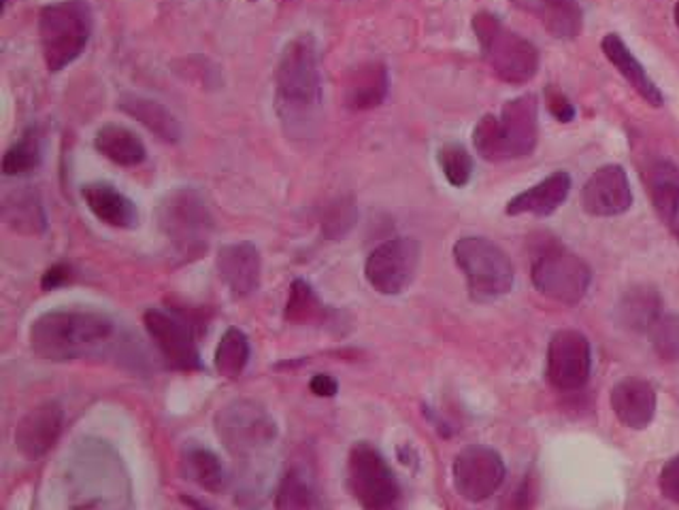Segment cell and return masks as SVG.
<instances>
[{"mask_svg": "<svg viewBox=\"0 0 679 510\" xmlns=\"http://www.w3.org/2000/svg\"><path fill=\"white\" fill-rule=\"evenodd\" d=\"M322 107L320 50L311 32L286 43L275 69V111L284 133L305 138L313 133Z\"/></svg>", "mask_w": 679, "mask_h": 510, "instance_id": "obj_1", "label": "cell"}, {"mask_svg": "<svg viewBox=\"0 0 679 510\" xmlns=\"http://www.w3.org/2000/svg\"><path fill=\"white\" fill-rule=\"evenodd\" d=\"M30 350L48 362L99 355L115 339V322L94 309H54L30 325Z\"/></svg>", "mask_w": 679, "mask_h": 510, "instance_id": "obj_2", "label": "cell"}, {"mask_svg": "<svg viewBox=\"0 0 679 510\" xmlns=\"http://www.w3.org/2000/svg\"><path fill=\"white\" fill-rule=\"evenodd\" d=\"M158 226L171 253L182 264L205 256L216 232L212 209L196 188L166 191L158 205Z\"/></svg>", "mask_w": 679, "mask_h": 510, "instance_id": "obj_3", "label": "cell"}, {"mask_svg": "<svg viewBox=\"0 0 679 510\" xmlns=\"http://www.w3.org/2000/svg\"><path fill=\"white\" fill-rule=\"evenodd\" d=\"M537 98L524 94L510 101L501 115H484L473 131V145L484 160H514L537 147Z\"/></svg>", "mask_w": 679, "mask_h": 510, "instance_id": "obj_4", "label": "cell"}, {"mask_svg": "<svg viewBox=\"0 0 679 510\" xmlns=\"http://www.w3.org/2000/svg\"><path fill=\"white\" fill-rule=\"evenodd\" d=\"M94 32V11L88 0H58L39 13L41 55L50 73H60L82 58Z\"/></svg>", "mask_w": 679, "mask_h": 510, "instance_id": "obj_5", "label": "cell"}, {"mask_svg": "<svg viewBox=\"0 0 679 510\" xmlns=\"http://www.w3.org/2000/svg\"><path fill=\"white\" fill-rule=\"evenodd\" d=\"M473 32L480 41L482 55L488 62L492 73L507 83H526L539 71L537 48L519 37L512 28L505 27L492 13H477L473 18Z\"/></svg>", "mask_w": 679, "mask_h": 510, "instance_id": "obj_6", "label": "cell"}, {"mask_svg": "<svg viewBox=\"0 0 679 510\" xmlns=\"http://www.w3.org/2000/svg\"><path fill=\"white\" fill-rule=\"evenodd\" d=\"M454 260L466 277L473 300L492 302L512 292L514 264L496 242L484 237H462L454 244Z\"/></svg>", "mask_w": 679, "mask_h": 510, "instance_id": "obj_7", "label": "cell"}, {"mask_svg": "<svg viewBox=\"0 0 679 510\" xmlns=\"http://www.w3.org/2000/svg\"><path fill=\"white\" fill-rule=\"evenodd\" d=\"M216 430L226 451L241 461H256L277 440V426L265 406L251 400L226 404L216 417Z\"/></svg>", "mask_w": 679, "mask_h": 510, "instance_id": "obj_8", "label": "cell"}, {"mask_svg": "<svg viewBox=\"0 0 679 510\" xmlns=\"http://www.w3.org/2000/svg\"><path fill=\"white\" fill-rule=\"evenodd\" d=\"M533 285L547 300L573 306L584 300L593 283V270L575 253L563 247L542 251L531 272Z\"/></svg>", "mask_w": 679, "mask_h": 510, "instance_id": "obj_9", "label": "cell"}, {"mask_svg": "<svg viewBox=\"0 0 679 510\" xmlns=\"http://www.w3.org/2000/svg\"><path fill=\"white\" fill-rule=\"evenodd\" d=\"M348 485L364 510H388L399 498V481L380 451L369 443H356L348 457Z\"/></svg>", "mask_w": 679, "mask_h": 510, "instance_id": "obj_10", "label": "cell"}, {"mask_svg": "<svg viewBox=\"0 0 679 510\" xmlns=\"http://www.w3.org/2000/svg\"><path fill=\"white\" fill-rule=\"evenodd\" d=\"M420 242L409 237H397L378 244L367 262L364 277L367 283L383 295H399L413 283L420 267Z\"/></svg>", "mask_w": 679, "mask_h": 510, "instance_id": "obj_11", "label": "cell"}, {"mask_svg": "<svg viewBox=\"0 0 679 510\" xmlns=\"http://www.w3.org/2000/svg\"><path fill=\"white\" fill-rule=\"evenodd\" d=\"M143 323L171 368L182 373H200L205 368L191 323L163 309H147Z\"/></svg>", "mask_w": 679, "mask_h": 510, "instance_id": "obj_12", "label": "cell"}, {"mask_svg": "<svg viewBox=\"0 0 679 510\" xmlns=\"http://www.w3.org/2000/svg\"><path fill=\"white\" fill-rule=\"evenodd\" d=\"M503 457L486 445H469L454 459L452 479L464 500L484 502L505 481Z\"/></svg>", "mask_w": 679, "mask_h": 510, "instance_id": "obj_13", "label": "cell"}, {"mask_svg": "<svg viewBox=\"0 0 679 510\" xmlns=\"http://www.w3.org/2000/svg\"><path fill=\"white\" fill-rule=\"evenodd\" d=\"M593 371L588 339L575 330H560L547 345V378L556 389L573 392L586 385Z\"/></svg>", "mask_w": 679, "mask_h": 510, "instance_id": "obj_14", "label": "cell"}, {"mask_svg": "<svg viewBox=\"0 0 679 510\" xmlns=\"http://www.w3.org/2000/svg\"><path fill=\"white\" fill-rule=\"evenodd\" d=\"M632 205V189L625 168L607 164L582 189V207L595 217L623 216Z\"/></svg>", "mask_w": 679, "mask_h": 510, "instance_id": "obj_15", "label": "cell"}, {"mask_svg": "<svg viewBox=\"0 0 679 510\" xmlns=\"http://www.w3.org/2000/svg\"><path fill=\"white\" fill-rule=\"evenodd\" d=\"M64 426V410L60 404L43 403L30 408L20 419L13 443L22 457L37 461L52 451Z\"/></svg>", "mask_w": 679, "mask_h": 510, "instance_id": "obj_16", "label": "cell"}, {"mask_svg": "<svg viewBox=\"0 0 679 510\" xmlns=\"http://www.w3.org/2000/svg\"><path fill=\"white\" fill-rule=\"evenodd\" d=\"M219 279L235 298H247L260 288L263 260L254 242L239 241L222 244L216 258Z\"/></svg>", "mask_w": 679, "mask_h": 510, "instance_id": "obj_17", "label": "cell"}, {"mask_svg": "<svg viewBox=\"0 0 679 510\" xmlns=\"http://www.w3.org/2000/svg\"><path fill=\"white\" fill-rule=\"evenodd\" d=\"M611 408L630 430H646L656 415V392L637 376H626L611 389Z\"/></svg>", "mask_w": 679, "mask_h": 510, "instance_id": "obj_18", "label": "cell"}, {"mask_svg": "<svg viewBox=\"0 0 679 510\" xmlns=\"http://www.w3.org/2000/svg\"><path fill=\"white\" fill-rule=\"evenodd\" d=\"M82 198L90 214L105 226L117 230H133L138 226V209L135 202L107 181L85 184Z\"/></svg>", "mask_w": 679, "mask_h": 510, "instance_id": "obj_19", "label": "cell"}, {"mask_svg": "<svg viewBox=\"0 0 679 510\" xmlns=\"http://www.w3.org/2000/svg\"><path fill=\"white\" fill-rule=\"evenodd\" d=\"M117 107H120V111H124L128 117L136 119L141 126H145L156 138H161L168 145L179 143L182 136H184V128H182L177 115L171 108L164 107L161 101L126 92V94L120 96Z\"/></svg>", "mask_w": 679, "mask_h": 510, "instance_id": "obj_20", "label": "cell"}, {"mask_svg": "<svg viewBox=\"0 0 679 510\" xmlns=\"http://www.w3.org/2000/svg\"><path fill=\"white\" fill-rule=\"evenodd\" d=\"M569 189V173L558 170V173L545 177L542 184H537V186L517 194L516 198H512L510 205H507V216H524V214H533V216L539 217L552 216L567 200Z\"/></svg>", "mask_w": 679, "mask_h": 510, "instance_id": "obj_21", "label": "cell"}, {"mask_svg": "<svg viewBox=\"0 0 679 510\" xmlns=\"http://www.w3.org/2000/svg\"><path fill=\"white\" fill-rule=\"evenodd\" d=\"M390 92V73L383 62H367L353 69L346 81V105L352 111H371L383 105Z\"/></svg>", "mask_w": 679, "mask_h": 510, "instance_id": "obj_22", "label": "cell"}, {"mask_svg": "<svg viewBox=\"0 0 679 510\" xmlns=\"http://www.w3.org/2000/svg\"><path fill=\"white\" fill-rule=\"evenodd\" d=\"M2 217L7 226L22 237H43L48 232V214L34 189L9 191L2 200Z\"/></svg>", "mask_w": 679, "mask_h": 510, "instance_id": "obj_23", "label": "cell"}, {"mask_svg": "<svg viewBox=\"0 0 679 510\" xmlns=\"http://www.w3.org/2000/svg\"><path fill=\"white\" fill-rule=\"evenodd\" d=\"M519 9L537 18L545 30L558 39H573L582 32L584 13L577 0H512Z\"/></svg>", "mask_w": 679, "mask_h": 510, "instance_id": "obj_24", "label": "cell"}, {"mask_svg": "<svg viewBox=\"0 0 679 510\" xmlns=\"http://www.w3.org/2000/svg\"><path fill=\"white\" fill-rule=\"evenodd\" d=\"M600 50H603V54L609 58V62L625 75V80L630 83V87L648 105H652V107H660L662 105V94H660L658 85L650 80V75L646 73L644 64L632 55V52L628 50V45L616 32H609L600 41Z\"/></svg>", "mask_w": 679, "mask_h": 510, "instance_id": "obj_25", "label": "cell"}, {"mask_svg": "<svg viewBox=\"0 0 679 510\" xmlns=\"http://www.w3.org/2000/svg\"><path fill=\"white\" fill-rule=\"evenodd\" d=\"M662 298L650 285H637L626 290L618 306L616 322L628 332H650L662 315Z\"/></svg>", "mask_w": 679, "mask_h": 510, "instance_id": "obj_26", "label": "cell"}, {"mask_svg": "<svg viewBox=\"0 0 679 510\" xmlns=\"http://www.w3.org/2000/svg\"><path fill=\"white\" fill-rule=\"evenodd\" d=\"M94 149L107 160L124 168H135L147 158L145 143L122 124L101 126L94 136Z\"/></svg>", "mask_w": 679, "mask_h": 510, "instance_id": "obj_27", "label": "cell"}, {"mask_svg": "<svg viewBox=\"0 0 679 510\" xmlns=\"http://www.w3.org/2000/svg\"><path fill=\"white\" fill-rule=\"evenodd\" d=\"M650 194L658 216L679 239V168L676 164L667 160L654 164Z\"/></svg>", "mask_w": 679, "mask_h": 510, "instance_id": "obj_28", "label": "cell"}, {"mask_svg": "<svg viewBox=\"0 0 679 510\" xmlns=\"http://www.w3.org/2000/svg\"><path fill=\"white\" fill-rule=\"evenodd\" d=\"M182 464H184V475L200 489L209 493H219L224 489L226 472L219 457L212 449L188 443L182 454Z\"/></svg>", "mask_w": 679, "mask_h": 510, "instance_id": "obj_29", "label": "cell"}, {"mask_svg": "<svg viewBox=\"0 0 679 510\" xmlns=\"http://www.w3.org/2000/svg\"><path fill=\"white\" fill-rule=\"evenodd\" d=\"M320 496L318 489L307 475L305 468L295 466L281 479L279 489L275 493V509L277 510H320Z\"/></svg>", "mask_w": 679, "mask_h": 510, "instance_id": "obj_30", "label": "cell"}, {"mask_svg": "<svg viewBox=\"0 0 679 510\" xmlns=\"http://www.w3.org/2000/svg\"><path fill=\"white\" fill-rule=\"evenodd\" d=\"M332 311L316 294L311 283L305 279H295L290 285V295L286 302L284 318L292 325H311V323H325Z\"/></svg>", "mask_w": 679, "mask_h": 510, "instance_id": "obj_31", "label": "cell"}, {"mask_svg": "<svg viewBox=\"0 0 679 510\" xmlns=\"http://www.w3.org/2000/svg\"><path fill=\"white\" fill-rule=\"evenodd\" d=\"M43 160V143H41V133L37 126H30L24 131V135L20 136L2 156V173L7 177H22L32 170L39 168V164Z\"/></svg>", "mask_w": 679, "mask_h": 510, "instance_id": "obj_32", "label": "cell"}, {"mask_svg": "<svg viewBox=\"0 0 679 510\" xmlns=\"http://www.w3.org/2000/svg\"><path fill=\"white\" fill-rule=\"evenodd\" d=\"M249 362V341L239 327H228L216 350V371L224 378H239Z\"/></svg>", "mask_w": 679, "mask_h": 510, "instance_id": "obj_33", "label": "cell"}, {"mask_svg": "<svg viewBox=\"0 0 679 510\" xmlns=\"http://www.w3.org/2000/svg\"><path fill=\"white\" fill-rule=\"evenodd\" d=\"M358 209L352 196H339L332 202H328L320 217V228L328 241H341L346 239L356 226Z\"/></svg>", "mask_w": 679, "mask_h": 510, "instance_id": "obj_34", "label": "cell"}, {"mask_svg": "<svg viewBox=\"0 0 679 510\" xmlns=\"http://www.w3.org/2000/svg\"><path fill=\"white\" fill-rule=\"evenodd\" d=\"M439 166L443 170V177L447 179L450 186L454 188H464L471 177H473V158L471 154L466 152V147L461 143H445L441 149H439Z\"/></svg>", "mask_w": 679, "mask_h": 510, "instance_id": "obj_35", "label": "cell"}, {"mask_svg": "<svg viewBox=\"0 0 679 510\" xmlns=\"http://www.w3.org/2000/svg\"><path fill=\"white\" fill-rule=\"evenodd\" d=\"M648 336L662 360H679V315H662L650 327Z\"/></svg>", "mask_w": 679, "mask_h": 510, "instance_id": "obj_36", "label": "cell"}, {"mask_svg": "<svg viewBox=\"0 0 679 510\" xmlns=\"http://www.w3.org/2000/svg\"><path fill=\"white\" fill-rule=\"evenodd\" d=\"M545 101H547L549 113H552L558 122L567 124V122H573V119H575V113H577V111H575L573 103H570L569 98H567L558 87L549 85V87L545 90Z\"/></svg>", "mask_w": 679, "mask_h": 510, "instance_id": "obj_37", "label": "cell"}, {"mask_svg": "<svg viewBox=\"0 0 679 510\" xmlns=\"http://www.w3.org/2000/svg\"><path fill=\"white\" fill-rule=\"evenodd\" d=\"M537 498V489L533 485V479L526 477L522 483L517 485L516 489L505 498L503 509L501 510H531Z\"/></svg>", "mask_w": 679, "mask_h": 510, "instance_id": "obj_38", "label": "cell"}, {"mask_svg": "<svg viewBox=\"0 0 679 510\" xmlns=\"http://www.w3.org/2000/svg\"><path fill=\"white\" fill-rule=\"evenodd\" d=\"M660 489L667 500L679 504V456L665 464L660 472Z\"/></svg>", "mask_w": 679, "mask_h": 510, "instance_id": "obj_39", "label": "cell"}, {"mask_svg": "<svg viewBox=\"0 0 679 510\" xmlns=\"http://www.w3.org/2000/svg\"><path fill=\"white\" fill-rule=\"evenodd\" d=\"M71 277H73V270H71L69 264H54V267H50V269L43 272V277H41V288H43L45 292H52V290L62 288L64 283H69Z\"/></svg>", "mask_w": 679, "mask_h": 510, "instance_id": "obj_40", "label": "cell"}, {"mask_svg": "<svg viewBox=\"0 0 679 510\" xmlns=\"http://www.w3.org/2000/svg\"><path fill=\"white\" fill-rule=\"evenodd\" d=\"M309 389L318 398H332L339 392V383L330 375H316L309 381Z\"/></svg>", "mask_w": 679, "mask_h": 510, "instance_id": "obj_41", "label": "cell"}, {"mask_svg": "<svg viewBox=\"0 0 679 510\" xmlns=\"http://www.w3.org/2000/svg\"><path fill=\"white\" fill-rule=\"evenodd\" d=\"M184 502H188L192 509L207 510V507H205V504H200V502H196V500H192V498H184Z\"/></svg>", "mask_w": 679, "mask_h": 510, "instance_id": "obj_42", "label": "cell"}, {"mask_svg": "<svg viewBox=\"0 0 679 510\" xmlns=\"http://www.w3.org/2000/svg\"><path fill=\"white\" fill-rule=\"evenodd\" d=\"M676 24L679 27V0L678 4H676Z\"/></svg>", "mask_w": 679, "mask_h": 510, "instance_id": "obj_43", "label": "cell"}, {"mask_svg": "<svg viewBox=\"0 0 679 510\" xmlns=\"http://www.w3.org/2000/svg\"><path fill=\"white\" fill-rule=\"evenodd\" d=\"M7 2H9V0H2V7H7Z\"/></svg>", "mask_w": 679, "mask_h": 510, "instance_id": "obj_44", "label": "cell"}]
</instances>
